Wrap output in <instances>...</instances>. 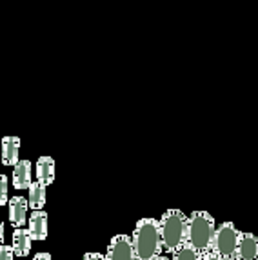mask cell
Returning <instances> with one entry per match:
<instances>
[{
  "label": "cell",
  "instance_id": "6da1fadb",
  "mask_svg": "<svg viewBox=\"0 0 258 260\" xmlns=\"http://www.w3.org/2000/svg\"><path fill=\"white\" fill-rule=\"evenodd\" d=\"M135 256L137 260H153L162 253V240H160L158 220L155 218H140L131 235Z\"/></svg>",
  "mask_w": 258,
  "mask_h": 260
},
{
  "label": "cell",
  "instance_id": "7a4b0ae2",
  "mask_svg": "<svg viewBox=\"0 0 258 260\" xmlns=\"http://www.w3.org/2000/svg\"><path fill=\"white\" fill-rule=\"evenodd\" d=\"M158 231L164 251L173 253L178 246H182L185 242L187 217L180 209H168L158 220Z\"/></svg>",
  "mask_w": 258,
  "mask_h": 260
},
{
  "label": "cell",
  "instance_id": "3957f363",
  "mask_svg": "<svg viewBox=\"0 0 258 260\" xmlns=\"http://www.w3.org/2000/svg\"><path fill=\"white\" fill-rule=\"evenodd\" d=\"M215 218L207 211H193L187 218V235L185 242L197 249L200 255L209 249H213V237H215Z\"/></svg>",
  "mask_w": 258,
  "mask_h": 260
},
{
  "label": "cell",
  "instance_id": "277c9868",
  "mask_svg": "<svg viewBox=\"0 0 258 260\" xmlns=\"http://www.w3.org/2000/svg\"><path fill=\"white\" fill-rule=\"evenodd\" d=\"M238 239H240V231L233 222H222L216 225L215 237H213V249L225 260H235L238 247Z\"/></svg>",
  "mask_w": 258,
  "mask_h": 260
},
{
  "label": "cell",
  "instance_id": "5b68a950",
  "mask_svg": "<svg viewBox=\"0 0 258 260\" xmlns=\"http://www.w3.org/2000/svg\"><path fill=\"white\" fill-rule=\"evenodd\" d=\"M106 260H137L135 256L131 237L127 235H115L108 244V251H106Z\"/></svg>",
  "mask_w": 258,
  "mask_h": 260
},
{
  "label": "cell",
  "instance_id": "8992f818",
  "mask_svg": "<svg viewBox=\"0 0 258 260\" xmlns=\"http://www.w3.org/2000/svg\"><path fill=\"white\" fill-rule=\"evenodd\" d=\"M27 231L33 240L48 239V213L44 209H33L27 220Z\"/></svg>",
  "mask_w": 258,
  "mask_h": 260
},
{
  "label": "cell",
  "instance_id": "52a82bcc",
  "mask_svg": "<svg viewBox=\"0 0 258 260\" xmlns=\"http://www.w3.org/2000/svg\"><path fill=\"white\" fill-rule=\"evenodd\" d=\"M9 206V222L13 228H24L27 224V199L24 197H13L8 200Z\"/></svg>",
  "mask_w": 258,
  "mask_h": 260
},
{
  "label": "cell",
  "instance_id": "ba28073f",
  "mask_svg": "<svg viewBox=\"0 0 258 260\" xmlns=\"http://www.w3.org/2000/svg\"><path fill=\"white\" fill-rule=\"evenodd\" d=\"M256 256H258V237L253 233H242L240 231L235 260H254Z\"/></svg>",
  "mask_w": 258,
  "mask_h": 260
},
{
  "label": "cell",
  "instance_id": "9c48e42d",
  "mask_svg": "<svg viewBox=\"0 0 258 260\" xmlns=\"http://www.w3.org/2000/svg\"><path fill=\"white\" fill-rule=\"evenodd\" d=\"M33 182L31 178V162L27 160H20L13 166V186L15 189H27Z\"/></svg>",
  "mask_w": 258,
  "mask_h": 260
},
{
  "label": "cell",
  "instance_id": "30bf717a",
  "mask_svg": "<svg viewBox=\"0 0 258 260\" xmlns=\"http://www.w3.org/2000/svg\"><path fill=\"white\" fill-rule=\"evenodd\" d=\"M35 173H37V180L42 182L44 186L55 182V160L51 156H40L37 164H35Z\"/></svg>",
  "mask_w": 258,
  "mask_h": 260
},
{
  "label": "cell",
  "instance_id": "8fae6325",
  "mask_svg": "<svg viewBox=\"0 0 258 260\" xmlns=\"http://www.w3.org/2000/svg\"><path fill=\"white\" fill-rule=\"evenodd\" d=\"M18 153H20V139L18 137H4L2 139V164L15 166L18 162Z\"/></svg>",
  "mask_w": 258,
  "mask_h": 260
},
{
  "label": "cell",
  "instance_id": "7c38bea8",
  "mask_svg": "<svg viewBox=\"0 0 258 260\" xmlns=\"http://www.w3.org/2000/svg\"><path fill=\"white\" fill-rule=\"evenodd\" d=\"M31 235L24 228H15L13 231V251L15 256H27L31 251Z\"/></svg>",
  "mask_w": 258,
  "mask_h": 260
},
{
  "label": "cell",
  "instance_id": "4fadbf2b",
  "mask_svg": "<svg viewBox=\"0 0 258 260\" xmlns=\"http://www.w3.org/2000/svg\"><path fill=\"white\" fill-rule=\"evenodd\" d=\"M46 187L42 182H31V186L27 187L29 189V195H27V204H29L31 209H42L46 206Z\"/></svg>",
  "mask_w": 258,
  "mask_h": 260
},
{
  "label": "cell",
  "instance_id": "5bb4252c",
  "mask_svg": "<svg viewBox=\"0 0 258 260\" xmlns=\"http://www.w3.org/2000/svg\"><path fill=\"white\" fill-rule=\"evenodd\" d=\"M200 258H202V255L189 242H184L182 246H178L173 251V260H200Z\"/></svg>",
  "mask_w": 258,
  "mask_h": 260
},
{
  "label": "cell",
  "instance_id": "9a60e30c",
  "mask_svg": "<svg viewBox=\"0 0 258 260\" xmlns=\"http://www.w3.org/2000/svg\"><path fill=\"white\" fill-rule=\"evenodd\" d=\"M8 177L0 173V206L8 204Z\"/></svg>",
  "mask_w": 258,
  "mask_h": 260
},
{
  "label": "cell",
  "instance_id": "2e32d148",
  "mask_svg": "<svg viewBox=\"0 0 258 260\" xmlns=\"http://www.w3.org/2000/svg\"><path fill=\"white\" fill-rule=\"evenodd\" d=\"M13 256H15L13 246L0 244V260H13Z\"/></svg>",
  "mask_w": 258,
  "mask_h": 260
},
{
  "label": "cell",
  "instance_id": "e0dca14e",
  "mask_svg": "<svg viewBox=\"0 0 258 260\" xmlns=\"http://www.w3.org/2000/svg\"><path fill=\"white\" fill-rule=\"evenodd\" d=\"M200 260H225V258H224V256H220L215 249H209V251L202 253V258H200Z\"/></svg>",
  "mask_w": 258,
  "mask_h": 260
},
{
  "label": "cell",
  "instance_id": "ac0fdd59",
  "mask_svg": "<svg viewBox=\"0 0 258 260\" xmlns=\"http://www.w3.org/2000/svg\"><path fill=\"white\" fill-rule=\"evenodd\" d=\"M80 260H106V256L102 253H96V251H87L86 255L82 256Z\"/></svg>",
  "mask_w": 258,
  "mask_h": 260
},
{
  "label": "cell",
  "instance_id": "d6986e66",
  "mask_svg": "<svg viewBox=\"0 0 258 260\" xmlns=\"http://www.w3.org/2000/svg\"><path fill=\"white\" fill-rule=\"evenodd\" d=\"M33 260H51V255L48 251H40L33 256Z\"/></svg>",
  "mask_w": 258,
  "mask_h": 260
},
{
  "label": "cell",
  "instance_id": "ffe728a7",
  "mask_svg": "<svg viewBox=\"0 0 258 260\" xmlns=\"http://www.w3.org/2000/svg\"><path fill=\"white\" fill-rule=\"evenodd\" d=\"M0 244H4V222L0 220Z\"/></svg>",
  "mask_w": 258,
  "mask_h": 260
},
{
  "label": "cell",
  "instance_id": "44dd1931",
  "mask_svg": "<svg viewBox=\"0 0 258 260\" xmlns=\"http://www.w3.org/2000/svg\"><path fill=\"white\" fill-rule=\"evenodd\" d=\"M153 260H169L168 256H164V255H158V256H155Z\"/></svg>",
  "mask_w": 258,
  "mask_h": 260
},
{
  "label": "cell",
  "instance_id": "7402d4cb",
  "mask_svg": "<svg viewBox=\"0 0 258 260\" xmlns=\"http://www.w3.org/2000/svg\"><path fill=\"white\" fill-rule=\"evenodd\" d=\"M254 260H258V256H256V258H254Z\"/></svg>",
  "mask_w": 258,
  "mask_h": 260
}]
</instances>
